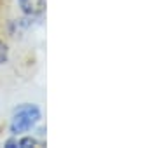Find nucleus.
<instances>
[{
  "label": "nucleus",
  "instance_id": "nucleus-3",
  "mask_svg": "<svg viewBox=\"0 0 157 148\" xmlns=\"http://www.w3.org/2000/svg\"><path fill=\"white\" fill-rule=\"evenodd\" d=\"M9 54H11V49L7 46V42H4V40L0 39V66L9 61Z\"/></svg>",
  "mask_w": 157,
  "mask_h": 148
},
{
  "label": "nucleus",
  "instance_id": "nucleus-2",
  "mask_svg": "<svg viewBox=\"0 0 157 148\" xmlns=\"http://www.w3.org/2000/svg\"><path fill=\"white\" fill-rule=\"evenodd\" d=\"M17 7H19L23 16L40 21L45 16L47 0H17Z\"/></svg>",
  "mask_w": 157,
  "mask_h": 148
},
{
  "label": "nucleus",
  "instance_id": "nucleus-1",
  "mask_svg": "<svg viewBox=\"0 0 157 148\" xmlns=\"http://www.w3.org/2000/svg\"><path fill=\"white\" fill-rule=\"evenodd\" d=\"M42 120V110L35 103H23L14 108L9 124V132L11 136H19L25 132L35 129L39 122Z\"/></svg>",
  "mask_w": 157,
  "mask_h": 148
}]
</instances>
